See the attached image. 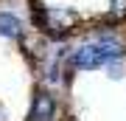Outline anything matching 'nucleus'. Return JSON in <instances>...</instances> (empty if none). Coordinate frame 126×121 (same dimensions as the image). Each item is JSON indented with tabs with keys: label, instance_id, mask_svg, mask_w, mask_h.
Wrapping results in <instances>:
<instances>
[{
	"label": "nucleus",
	"instance_id": "1",
	"mask_svg": "<svg viewBox=\"0 0 126 121\" xmlns=\"http://www.w3.org/2000/svg\"><path fill=\"white\" fill-rule=\"evenodd\" d=\"M59 113H62V107H59L56 93L48 85H42L31 96V107H28V118L25 121H56Z\"/></svg>",
	"mask_w": 126,
	"mask_h": 121
},
{
	"label": "nucleus",
	"instance_id": "2",
	"mask_svg": "<svg viewBox=\"0 0 126 121\" xmlns=\"http://www.w3.org/2000/svg\"><path fill=\"white\" fill-rule=\"evenodd\" d=\"M0 37L3 40H14V42H20L25 37V25H23V20L17 17V14H11V11H0Z\"/></svg>",
	"mask_w": 126,
	"mask_h": 121
},
{
	"label": "nucleus",
	"instance_id": "3",
	"mask_svg": "<svg viewBox=\"0 0 126 121\" xmlns=\"http://www.w3.org/2000/svg\"><path fill=\"white\" fill-rule=\"evenodd\" d=\"M101 20L109 25H126V0H109V9Z\"/></svg>",
	"mask_w": 126,
	"mask_h": 121
},
{
	"label": "nucleus",
	"instance_id": "4",
	"mask_svg": "<svg viewBox=\"0 0 126 121\" xmlns=\"http://www.w3.org/2000/svg\"><path fill=\"white\" fill-rule=\"evenodd\" d=\"M104 68H107V76H109V79H118V82H121V79L126 76V56H123V59H109Z\"/></svg>",
	"mask_w": 126,
	"mask_h": 121
},
{
	"label": "nucleus",
	"instance_id": "5",
	"mask_svg": "<svg viewBox=\"0 0 126 121\" xmlns=\"http://www.w3.org/2000/svg\"><path fill=\"white\" fill-rule=\"evenodd\" d=\"M56 121H79V118H76V116H59Z\"/></svg>",
	"mask_w": 126,
	"mask_h": 121
}]
</instances>
